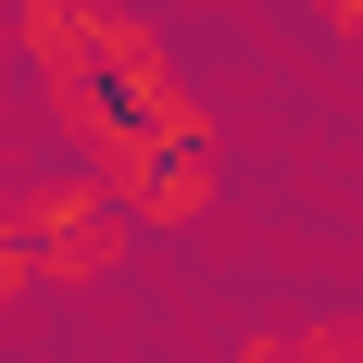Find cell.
I'll list each match as a JSON object with an SVG mask.
<instances>
[{
  "label": "cell",
  "instance_id": "3",
  "mask_svg": "<svg viewBox=\"0 0 363 363\" xmlns=\"http://www.w3.org/2000/svg\"><path fill=\"white\" fill-rule=\"evenodd\" d=\"M225 363H313V326H251Z\"/></svg>",
  "mask_w": 363,
  "mask_h": 363
},
{
  "label": "cell",
  "instance_id": "5",
  "mask_svg": "<svg viewBox=\"0 0 363 363\" xmlns=\"http://www.w3.org/2000/svg\"><path fill=\"white\" fill-rule=\"evenodd\" d=\"M313 26H326V38H363V0H313Z\"/></svg>",
  "mask_w": 363,
  "mask_h": 363
},
{
  "label": "cell",
  "instance_id": "4",
  "mask_svg": "<svg viewBox=\"0 0 363 363\" xmlns=\"http://www.w3.org/2000/svg\"><path fill=\"white\" fill-rule=\"evenodd\" d=\"M26 289H38V276H26V225H13V201H0V313H13Z\"/></svg>",
  "mask_w": 363,
  "mask_h": 363
},
{
  "label": "cell",
  "instance_id": "1",
  "mask_svg": "<svg viewBox=\"0 0 363 363\" xmlns=\"http://www.w3.org/2000/svg\"><path fill=\"white\" fill-rule=\"evenodd\" d=\"M13 38H26L38 88H88V101H113V113H150V125L213 138V113L188 101V75L163 63L150 13H125V0H26V13H13Z\"/></svg>",
  "mask_w": 363,
  "mask_h": 363
},
{
  "label": "cell",
  "instance_id": "2",
  "mask_svg": "<svg viewBox=\"0 0 363 363\" xmlns=\"http://www.w3.org/2000/svg\"><path fill=\"white\" fill-rule=\"evenodd\" d=\"M13 225H26V276H38V289H101L113 263H125V238H138V213H125L88 163L50 176V188H26Z\"/></svg>",
  "mask_w": 363,
  "mask_h": 363
}]
</instances>
